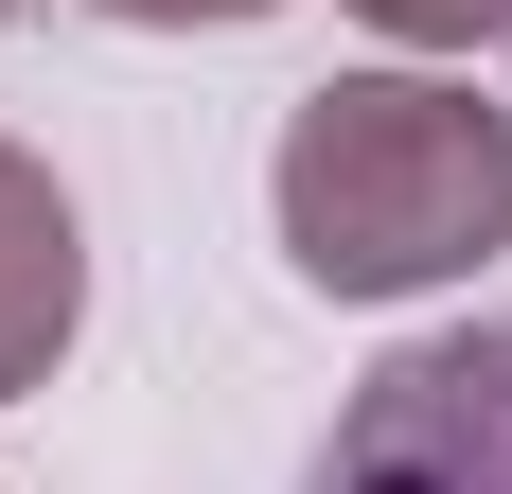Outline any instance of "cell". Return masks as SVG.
Instances as JSON below:
<instances>
[{"instance_id":"cell-5","label":"cell","mask_w":512,"mask_h":494,"mask_svg":"<svg viewBox=\"0 0 512 494\" xmlns=\"http://www.w3.org/2000/svg\"><path fill=\"white\" fill-rule=\"evenodd\" d=\"M124 36H248V18H283V0H106Z\"/></svg>"},{"instance_id":"cell-3","label":"cell","mask_w":512,"mask_h":494,"mask_svg":"<svg viewBox=\"0 0 512 494\" xmlns=\"http://www.w3.org/2000/svg\"><path fill=\"white\" fill-rule=\"evenodd\" d=\"M71 336H89V230H71V195H53L36 142H0V406L53 389Z\"/></svg>"},{"instance_id":"cell-6","label":"cell","mask_w":512,"mask_h":494,"mask_svg":"<svg viewBox=\"0 0 512 494\" xmlns=\"http://www.w3.org/2000/svg\"><path fill=\"white\" fill-rule=\"evenodd\" d=\"M0 18H18V0H0Z\"/></svg>"},{"instance_id":"cell-4","label":"cell","mask_w":512,"mask_h":494,"mask_svg":"<svg viewBox=\"0 0 512 494\" xmlns=\"http://www.w3.org/2000/svg\"><path fill=\"white\" fill-rule=\"evenodd\" d=\"M354 18L407 53H512V0H354Z\"/></svg>"},{"instance_id":"cell-1","label":"cell","mask_w":512,"mask_h":494,"mask_svg":"<svg viewBox=\"0 0 512 494\" xmlns=\"http://www.w3.org/2000/svg\"><path fill=\"white\" fill-rule=\"evenodd\" d=\"M265 212L318 300H424L512 247V106L460 71H336L283 106Z\"/></svg>"},{"instance_id":"cell-2","label":"cell","mask_w":512,"mask_h":494,"mask_svg":"<svg viewBox=\"0 0 512 494\" xmlns=\"http://www.w3.org/2000/svg\"><path fill=\"white\" fill-rule=\"evenodd\" d=\"M301 494H512V318H460V336H407L336 406Z\"/></svg>"}]
</instances>
